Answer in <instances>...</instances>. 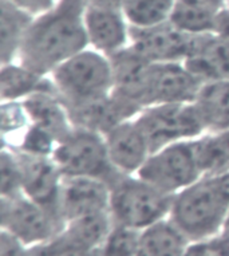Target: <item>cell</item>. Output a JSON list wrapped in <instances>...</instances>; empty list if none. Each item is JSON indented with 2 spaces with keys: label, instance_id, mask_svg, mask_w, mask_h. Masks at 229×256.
Returning a JSON list of instances; mask_svg holds the SVG:
<instances>
[{
  "label": "cell",
  "instance_id": "cell-17",
  "mask_svg": "<svg viewBox=\"0 0 229 256\" xmlns=\"http://www.w3.org/2000/svg\"><path fill=\"white\" fill-rule=\"evenodd\" d=\"M184 64L202 82L229 80V43L213 32L196 35Z\"/></svg>",
  "mask_w": 229,
  "mask_h": 256
},
{
  "label": "cell",
  "instance_id": "cell-15",
  "mask_svg": "<svg viewBox=\"0 0 229 256\" xmlns=\"http://www.w3.org/2000/svg\"><path fill=\"white\" fill-rule=\"evenodd\" d=\"M104 140L112 166L121 174H138L152 154L148 140L136 120L116 126Z\"/></svg>",
  "mask_w": 229,
  "mask_h": 256
},
{
  "label": "cell",
  "instance_id": "cell-1",
  "mask_svg": "<svg viewBox=\"0 0 229 256\" xmlns=\"http://www.w3.org/2000/svg\"><path fill=\"white\" fill-rule=\"evenodd\" d=\"M86 3L88 0H59L52 8L36 15L16 62L50 76L59 64L88 48Z\"/></svg>",
  "mask_w": 229,
  "mask_h": 256
},
{
  "label": "cell",
  "instance_id": "cell-3",
  "mask_svg": "<svg viewBox=\"0 0 229 256\" xmlns=\"http://www.w3.org/2000/svg\"><path fill=\"white\" fill-rule=\"evenodd\" d=\"M173 194L138 174H120L110 182V214L117 226L142 231L169 218Z\"/></svg>",
  "mask_w": 229,
  "mask_h": 256
},
{
  "label": "cell",
  "instance_id": "cell-19",
  "mask_svg": "<svg viewBox=\"0 0 229 256\" xmlns=\"http://www.w3.org/2000/svg\"><path fill=\"white\" fill-rule=\"evenodd\" d=\"M35 15L8 0L0 2V58L2 64L16 62Z\"/></svg>",
  "mask_w": 229,
  "mask_h": 256
},
{
  "label": "cell",
  "instance_id": "cell-32",
  "mask_svg": "<svg viewBox=\"0 0 229 256\" xmlns=\"http://www.w3.org/2000/svg\"><path fill=\"white\" fill-rule=\"evenodd\" d=\"M176 4L197 11L218 14L225 6L229 4V0H176Z\"/></svg>",
  "mask_w": 229,
  "mask_h": 256
},
{
  "label": "cell",
  "instance_id": "cell-22",
  "mask_svg": "<svg viewBox=\"0 0 229 256\" xmlns=\"http://www.w3.org/2000/svg\"><path fill=\"white\" fill-rule=\"evenodd\" d=\"M189 239L166 218L140 232L137 256H185Z\"/></svg>",
  "mask_w": 229,
  "mask_h": 256
},
{
  "label": "cell",
  "instance_id": "cell-10",
  "mask_svg": "<svg viewBox=\"0 0 229 256\" xmlns=\"http://www.w3.org/2000/svg\"><path fill=\"white\" fill-rule=\"evenodd\" d=\"M194 38L196 35L184 32L170 20L146 28L130 27V47L152 63H184Z\"/></svg>",
  "mask_w": 229,
  "mask_h": 256
},
{
  "label": "cell",
  "instance_id": "cell-25",
  "mask_svg": "<svg viewBox=\"0 0 229 256\" xmlns=\"http://www.w3.org/2000/svg\"><path fill=\"white\" fill-rule=\"evenodd\" d=\"M133 28H146L170 20L176 0H120Z\"/></svg>",
  "mask_w": 229,
  "mask_h": 256
},
{
  "label": "cell",
  "instance_id": "cell-7",
  "mask_svg": "<svg viewBox=\"0 0 229 256\" xmlns=\"http://www.w3.org/2000/svg\"><path fill=\"white\" fill-rule=\"evenodd\" d=\"M196 140L173 144L153 152L138 176L173 196L194 184L204 176Z\"/></svg>",
  "mask_w": 229,
  "mask_h": 256
},
{
  "label": "cell",
  "instance_id": "cell-33",
  "mask_svg": "<svg viewBox=\"0 0 229 256\" xmlns=\"http://www.w3.org/2000/svg\"><path fill=\"white\" fill-rule=\"evenodd\" d=\"M8 2L19 6L36 16V15H40V14L52 8L59 0H8Z\"/></svg>",
  "mask_w": 229,
  "mask_h": 256
},
{
  "label": "cell",
  "instance_id": "cell-18",
  "mask_svg": "<svg viewBox=\"0 0 229 256\" xmlns=\"http://www.w3.org/2000/svg\"><path fill=\"white\" fill-rule=\"evenodd\" d=\"M23 104L31 125L50 133L58 142L74 129L66 104L56 90L36 92L24 100Z\"/></svg>",
  "mask_w": 229,
  "mask_h": 256
},
{
  "label": "cell",
  "instance_id": "cell-9",
  "mask_svg": "<svg viewBox=\"0 0 229 256\" xmlns=\"http://www.w3.org/2000/svg\"><path fill=\"white\" fill-rule=\"evenodd\" d=\"M84 27L88 47L108 56L130 46V24L120 0H88Z\"/></svg>",
  "mask_w": 229,
  "mask_h": 256
},
{
  "label": "cell",
  "instance_id": "cell-4",
  "mask_svg": "<svg viewBox=\"0 0 229 256\" xmlns=\"http://www.w3.org/2000/svg\"><path fill=\"white\" fill-rule=\"evenodd\" d=\"M50 76L67 106L104 98L114 88L110 58L92 47L59 64Z\"/></svg>",
  "mask_w": 229,
  "mask_h": 256
},
{
  "label": "cell",
  "instance_id": "cell-24",
  "mask_svg": "<svg viewBox=\"0 0 229 256\" xmlns=\"http://www.w3.org/2000/svg\"><path fill=\"white\" fill-rule=\"evenodd\" d=\"M196 146L204 176L229 173V129L201 136L196 140Z\"/></svg>",
  "mask_w": 229,
  "mask_h": 256
},
{
  "label": "cell",
  "instance_id": "cell-26",
  "mask_svg": "<svg viewBox=\"0 0 229 256\" xmlns=\"http://www.w3.org/2000/svg\"><path fill=\"white\" fill-rule=\"evenodd\" d=\"M2 148L14 149L31 125L23 101L2 102Z\"/></svg>",
  "mask_w": 229,
  "mask_h": 256
},
{
  "label": "cell",
  "instance_id": "cell-20",
  "mask_svg": "<svg viewBox=\"0 0 229 256\" xmlns=\"http://www.w3.org/2000/svg\"><path fill=\"white\" fill-rule=\"evenodd\" d=\"M55 90L50 76H43L26 68L19 62L2 64L0 70V97L2 102L24 101L40 92Z\"/></svg>",
  "mask_w": 229,
  "mask_h": 256
},
{
  "label": "cell",
  "instance_id": "cell-6",
  "mask_svg": "<svg viewBox=\"0 0 229 256\" xmlns=\"http://www.w3.org/2000/svg\"><path fill=\"white\" fill-rule=\"evenodd\" d=\"M134 120L148 140L152 153L205 134L204 125L193 102L148 106Z\"/></svg>",
  "mask_w": 229,
  "mask_h": 256
},
{
  "label": "cell",
  "instance_id": "cell-28",
  "mask_svg": "<svg viewBox=\"0 0 229 256\" xmlns=\"http://www.w3.org/2000/svg\"><path fill=\"white\" fill-rule=\"evenodd\" d=\"M0 196L2 198H15L23 194L22 190V170L16 154L10 149L2 148L0 154Z\"/></svg>",
  "mask_w": 229,
  "mask_h": 256
},
{
  "label": "cell",
  "instance_id": "cell-34",
  "mask_svg": "<svg viewBox=\"0 0 229 256\" xmlns=\"http://www.w3.org/2000/svg\"><path fill=\"white\" fill-rule=\"evenodd\" d=\"M213 34L229 43V4L225 6L224 8L217 14L214 27H213Z\"/></svg>",
  "mask_w": 229,
  "mask_h": 256
},
{
  "label": "cell",
  "instance_id": "cell-13",
  "mask_svg": "<svg viewBox=\"0 0 229 256\" xmlns=\"http://www.w3.org/2000/svg\"><path fill=\"white\" fill-rule=\"evenodd\" d=\"M67 106V105H66ZM74 128L106 136L116 126L134 120L141 110L117 97L114 92L104 98L67 106Z\"/></svg>",
  "mask_w": 229,
  "mask_h": 256
},
{
  "label": "cell",
  "instance_id": "cell-12",
  "mask_svg": "<svg viewBox=\"0 0 229 256\" xmlns=\"http://www.w3.org/2000/svg\"><path fill=\"white\" fill-rule=\"evenodd\" d=\"M14 153L16 154L20 165L23 194L63 222L59 206L63 174L55 164L54 158L18 152Z\"/></svg>",
  "mask_w": 229,
  "mask_h": 256
},
{
  "label": "cell",
  "instance_id": "cell-11",
  "mask_svg": "<svg viewBox=\"0 0 229 256\" xmlns=\"http://www.w3.org/2000/svg\"><path fill=\"white\" fill-rule=\"evenodd\" d=\"M200 80L184 63H152L145 90V108L164 104H192Z\"/></svg>",
  "mask_w": 229,
  "mask_h": 256
},
{
  "label": "cell",
  "instance_id": "cell-8",
  "mask_svg": "<svg viewBox=\"0 0 229 256\" xmlns=\"http://www.w3.org/2000/svg\"><path fill=\"white\" fill-rule=\"evenodd\" d=\"M0 226L8 234L32 248L58 236L64 222L24 194L0 198Z\"/></svg>",
  "mask_w": 229,
  "mask_h": 256
},
{
  "label": "cell",
  "instance_id": "cell-21",
  "mask_svg": "<svg viewBox=\"0 0 229 256\" xmlns=\"http://www.w3.org/2000/svg\"><path fill=\"white\" fill-rule=\"evenodd\" d=\"M193 104L204 125L205 134L229 129V80L204 82Z\"/></svg>",
  "mask_w": 229,
  "mask_h": 256
},
{
  "label": "cell",
  "instance_id": "cell-29",
  "mask_svg": "<svg viewBox=\"0 0 229 256\" xmlns=\"http://www.w3.org/2000/svg\"><path fill=\"white\" fill-rule=\"evenodd\" d=\"M31 256H94V251H88L74 243L60 232L46 243L30 248Z\"/></svg>",
  "mask_w": 229,
  "mask_h": 256
},
{
  "label": "cell",
  "instance_id": "cell-31",
  "mask_svg": "<svg viewBox=\"0 0 229 256\" xmlns=\"http://www.w3.org/2000/svg\"><path fill=\"white\" fill-rule=\"evenodd\" d=\"M0 256H31V250L8 234L0 231Z\"/></svg>",
  "mask_w": 229,
  "mask_h": 256
},
{
  "label": "cell",
  "instance_id": "cell-35",
  "mask_svg": "<svg viewBox=\"0 0 229 256\" xmlns=\"http://www.w3.org/2000/svg\"><path fill=\"white\" fill-rule=\"evenodd\" d=\"M228 174H229V173H228ZM226 227H229V220H228V226H226Z\"/></svg>",
  "mask_w": 229,
  "mask_h": 256
},
{
  "label": "cell",
  "instance_id": "cell-14",
  "mask_svg": "<svg viewBox=\"0 0 229 256\" xmlns=\"http://www.w3.org/2000/svg\"><path fill=\"white\" fill-rule=\"evenodd\" d=\"M59 206L64 224L88 214L110 212V185L92 177H63Z\"/></svg>",
  "mask_w": 229,
  "mask_h": 256
},
{
  "label": "cell",
  "instance_id": "cell-16",
  "mask_svg": "<svg viewBox=\"0 0 229 256\" xmlns=\"http://www.w3.org/2000/svg\"><path fill=\"white\" fill-rule=\"evenodd\" d=\"M112 68V92L140 110L145 109V90L152 62L142 58L132 47L108 56Z\"/></svg>",
  "mask_w": 229,
  "mask_h": 256
},
{
  "label": "cell",
  "instance_id": "cell-23",
  "mask_svg": "<svg viewBox=\"0 0 229 256\" xmlns=\"http://www.w3.org/2000/svg\"><path fill=\"white\" fill-rule=\"evenodd\" d=\"M112 227L114 222L110 212H100L68 220L62 234L80 247L96 251L108 238Z\"/></svg>",
  "mask_w": 229,
  "mask_h": 256
},
{
  "label": "cell",
  "instance_id": "cell-2",
  "mask_svg": "<svg viewBox=\"0 0 229 256\" xmlns=\"http://www.w3.org/2000/svg\"><path fill=\"white\" fill-rule=\"evenodd\" d=\"M169 218L189 242L226 228L229 220V174L202 176L173 196Z\"/></svg>",
  "mask_w": 229,
  "mask_h": 256
},
{
  "label": "cell",
  "instance_id": "cell-30",
  "mask_svg": "<svg viewBox=\"0 0 229 256\" xmlns=\"http://www.w3.org/2000/svg\"><path fill=\"white\" fill-rule=\"evenodd\" d=\"M185 256H229V227L204 239L189 242Z\"/></svg>",
  "mask_w": 229,
  "mask_h": 256
},
{
  "label": "cell",
  "instance_id": "cell-27",
  "mask_svg": "<svg viewBox=\"0 0 229 256\" xmlns=\"http://www.w3.org/2000/svg\"><path fill=\"white\" fill-rule=\"evenodd\" d=\"M140 232L114 224L104 243L94 251V256H137Z\"/></svg>",
  "mask_w": 229,
  "mask_h": 256
},
{
  "label": "cell",
  "instance_id": "cell-5",
  "mask_svg": "<svg viewBox=\"0 0 229 256\" xmlns=\"http://www.w3.org/2000/svg\"><path fill=\"white\" fill-rule=\"evenodd\" d=\"M52 158L63 177H92L110 185L121 174L110 161L104 136L84 129L74 128L59 141Z\"/></svg>",
  "mask_w": 229,
  "mask_h": 256
}]
</instances>
